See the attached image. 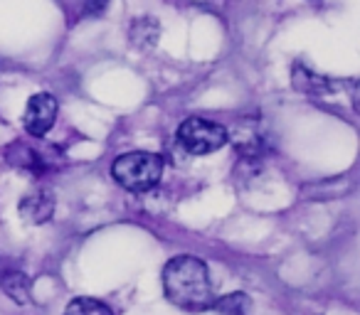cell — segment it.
Here are the masks:
<instances>
[{"mask_svg": "<svg viewBox=\"0 0 360 315\" xmlns=\"http://www.w3.org/2000/svg\"><path fill=\"white\" fill-rule=\"evenodd\" d=\"M163 288L170 303L183 310L202 313L215 308L210 271L195 256H173L163 269Z\"/></svg>", "mask_w": 360, "mask_h": 315, "instance_id": "6da1fadb", "label": "cell"}, {"mask_svg": "<svg viewBox=\"0 0 360 315\" xmlns=\"http://www.w3.org/2000/svg\"><path fill=\"white\" fill-rule=\"evenodd\" d=\"M165 163L158 153L148 150H134V153L119 155L111 166V175L121 187L131 192H148L163 177Z\"/></svg>", "mask_w": 360, "mask_h": 315, "instance_id": "7a4b0ae2", "label": "cell"}, {"mask_svg": "<svg viewBox=\"0 0 360 315\" xmlns=\"http://www.w3.org/2000/svg\"><path fill=\"white\" fill-rule=\"evenodd\" d=\"M227 140H230V130L217 121L193 116V119H186L178 126V143L191 155L215 153Z\"/></svg>", "mask_w": 360, "mask_h": 315, "instance_id": "3957f363", "label": "cell"}, {"mask_svg": "<svg viewBox=\"0 0 360 315\" xmlns=\"http://www.w3.org/2000/svg\"><path fill=\"white\" fill-rule=\"evenodd\" d=\"M57 119V99L52 94H35L25 106V116H22V126L32 138H42L50 133Z\"/></svg>", "mask_w": 360, "mask_h": 315, "instance_id": "277c9868", "label": "cell"}, {"mask_svg": "<svg viewBox=\"0 0 360 315\" xmlns=\"http://www.w3.org/2000/svg\"><path fill=\"white\" fill-rule=\"evenodd\" d=\"M55 212V197L47 187H35L27 195H22L20 200V217L32 224H45L52 220Z\"/></svg>", "mask_w": 360, "mask_h": 315, "instance_id": "5b68a950", "label": "cell"}, {"mask_svg": "<svg viewBox=\"0 0 360 315\" xmlns=\"http://www.w3.org/2000/svg\"><path fill=\"white\" fill-rule=\"evenodd\" d=\"M3 290L15 303H27L30 300V279L20 271H11V274L3 276Z\"/></svg>", "mask_w": 360, "mask_h": 315, "instance_id": "8992f818", "label": "cell"}, {"mask_svg": "<svg viewBox=\"0 0 360 315\" xmlns=\"http://www.w3.org/2000/svg\"><path fill=\"white\" fill-rule=\"evenodd\" d=\"M158 37V22L153 18H139L131 27V40L139 47H153Z\"/></svg>", "mask_w": 360, "mask_h": 315, "instance_id": "52a82bcc", "label": "cell"}, {"mask_svg": "<svg viewBox=\"0 0 360 315\" xmlns=\"http://www.w3.org/2000/svg\"><path fill=\"white\" fill-rule=\"evenodd\" d=\"M65 315H114L106 303L96 298H75L67 305Z\"/></svg>", "mask_w": 360, "mask_h": 315, "instance_id": "ba28073f", "label": "cell"}, {"mask_svg": "<svg viewBox=\"0 0 360 315\" xmlns=\"http://www.w3.org/2000/svg\"><path fill=\"white\" fill-rule=\"evenodd\" d=\"M215 308L222 310L227 315H247V308H250V298L245 293H230L222 300H215Z\"/></svg>", "mask_w": 360, "mask_h": 315, "instance_id": "9c48e42d", "label": "cell"}, {"mask_svg": "<svg viewBox=\"0 0 360 315\" xmlns=\"http://www.w3.org/2000/svg\"><path fill=\"white\" fill-rule=\"evenodd\" d=\"M106 8H109V0H84V13L86 15H104Z\"/></svg>", "mask_w": 360, "mask_h": 315, "instance_id": "30bf717a", "label": "cell"}]
</instances>
